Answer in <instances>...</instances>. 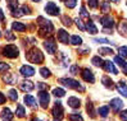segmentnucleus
<instances>
[{"label": "nucleus", "mask_w": 127, "mask_h": 121, "mask_svg": "<svg viewBox=\"0 0 127 121\" xmlns=\"http://www.w3.org/2000/svg\"><path fill=\"white\" fill-rule=\"evenodd\" d=\"M13 113L9 108H4L1 111V113H0V119H1V121H12L13 120Z\"/></svg>", "instance_id": "nucleus-16"}, {"label": "nucleus", "mask_w": 127, "mask_h": 121, "mask_svg": "<svg viewBox=\"0 0 127 121\" xmlns=\"http://www.w3.org/2000/svg\"><path fill=\"white\" fill-rule=\"evenodd\" d=\"M80 16H81V18L84 19V20H89L90 19V14H89V12L86 10V6L85 5H82L81 6V12H80Z\"/></svg>", "instance_id": "nucleus-27"}, {"label": "nucleus", "mask_w": 127, "mask_h": 121, "mask_svg": "<svg viewBox=\"0 0 127 121\" xmlns=\"http://www.w3.org/2000/svg\"><path fill=\"white\" fill-rule=\"evenodd\" d=\"M12 28L14 29V31H17V32H25L26 28H27V26L23 24V23H21V22H13Z\"/></svg>", "instance_id": "nucleus-22"}, {"label": "nucleus", "mask_w": 127, "mask_h": 121, "mask_svg": "<svg viewBox=\"0 0 127 121\" xmlns=\"http://www.w3.org/2000/svg\"><path fill=\"white\" fill-rule=\"evenodd\" d=\"M37 23L40 26V37H45L46 35H51L54 32V26L50 20L45 19L44 17H37Z\"/></svg>", "instance_id": "nucleus-2"}, {"label": "nucleus", "mask_w": 127, "mask_h": 121, "mask_svg": "<svg viewBox=\"0 0 127 121\" xmlns=\"http://www.w3.org/2000/svg\"><path fill=\"white\" fill-rule=\"evenodd\" d=\"M118 32L119 35H122L123 37H126L127 38V20H122V22H119V24H118Z\"/></svg>", "instance_id": "nucleus-20"}, {"label": "nucleus", "mask_w": 127, "mask_h": 121, "mask_svg": "<svg viewBox=\"0 0 127 121\" xmlns=\"http://www.w3.org/2000/svg\"><path fill=\"white\" fill-rule=\"evenodd\" d=\"M78 71H80L78 65H72V66H71V74H72V75H77Z\"/></svg>", "instance_id": "nucleus-48"}, {"label": "nucleus", "mask_w": 127, "mask_h": 121, "mask_svg": "<svg viewBox=\"0 0 127 121\" xmlns=\"http://www.w3.org/2000/svg\"><path fill=\"white\" fill-rule=\"evenodd\" d=\"M62 22H63V24L67 26V27H71V26H72V19H71L68 16L62 17Z\"/></svg>", "instance_id": "nucleus-42"}, {"label": "nucleus", "mask_w": 127, "mask_h": 121, "mask_svg": "<svg viewBox=\"0 0 127 121\" xmlns=\"http://www.w3.org/2000/svg\"><path fill=\"white\" fill-rule=\"evenodd\" d=\"M37 89H39V90H45V89H48V84H46V83L39 82V83H37Z\"/></svg>", "instance_id": "nucleus-49"}, {"label": "nucleus", "mask_w": 127, "mask_h": 121, "mask_svg": "<svg viewBox=\"0 0 127 121\" xmlns=\"http://www.w3.org/2000/svg\"><path fill=\"white\" fill-rule=\"evenodd\" d=\"M74 22H76V26L80 28V31H85V26L82 24V20H81V19L76 18V19H74Z\"/></svg>", "instance_id": "nucleus-47"}, {"label": "nucleus", "mask_w": 127, "mask_h": 121, "mask_svg": "<svg viewBox=\"0 0 127 121\" xmlns=\"http://www.w3.org/2000/svg\"><path fill=\"white\" fill-rule=\"evenodd\" d=\"M68 120H69V121H84V119H82V116L80 115L78 112L71 113V115L68 116Z\"/></svg>", "instance_id": "nucleus-32"}, {"label": "nucleus", "mask_w": 127, "mask_h": 121, "mask_svg": "<svg viewBox=\"0 0 127 121\" xmlns=\"http://www.w3.org/2000/svg\"><path fill=\"white\" fill-rule=\"evenodd\" d=\"M9 69H10V66L8 64L0 61V73H5V71H8Z\"/></svg>", "instance_id": "nucleus-45"}, {"label": "nucleus", "mask_w": 127, "mask_h": 121, "mask_svg": "<svg viewBox=\"0 0 127 121\" xmlns=\"http://www.w3.org/2000/svg\"><path fill=\"white\" fill-rule=\"evenodd\" d=\"M51 113H53V117L57 119V120H62V119L64 117V110H63V107H62V103L59 102V101L55 102Z\"/></svg>", "instance_id": "nucleus-5"}, {"label": "nucleus", "mask_w": 127, "mask_h": 121, "mask_svg": "<svg viewBox=\"0 0 127 121\" xmlns=\"http://www.w3.org/2000/svg\"><path fill=\"white\" fill-rule=\"evenodd\" d=\"M91 63H93V65L98 66V68H103V66H104V61L101 60L100 56H94V57L91 59Z\"/></svg>", "instance_id": "nucleus-28"}, {"label": "nucleus", "mask_w": 127, "mask_h": 121, "mask_svg": "<svg viewBox=\"0 0 127 121\" xmlns=\"http://www.w3.org/2000/svg\"><path fill=\"white\" fill-rule=\"evenodd\" d=\"M44 47H45V50L48 51V54H50V55L55 54L57 52V42H55V40L53 38V37L45 40V42H44Z\"/></svg>", "instance_id": "nucleus-7"}, {"label": "nucleus", "mask_w": 127, "mask_h": 121, "mask_svg": "<svg viewBox=\"0 0 127 121\" xmlns=\"http://www.w3.org/2000/svg\"><path fill=\"white\" fill-rule=\"evenodd\" d=\"M94 42H98V43H110V45H116L113 41H109L107 38H94Z\"/></svg>", "instance_id": "nucleus-44"}, {"label": "nucleus", "mask_w": 127, "mask_h": 121, "mask_svg": "<svg viewBox=\"0 0 127 121\" xmlns=\"http://www.w3.org/2000/svg\"><path fill=\"white\" fill-rule=\"evenodd\" d=\"M19 73H21L22 77L30 78V77H32V75L35 74V69L32 66H30V65H22L21 69H19Z\"/></svg>", "instance_id": "nucleus-11"}, {"label": "nucleus", "mask_w": 127, "mask_h": 121, "mask_svg": "<svg viewBox=\"0 0 127 121\" xmlns=\"http://www.w3.org/2000/svg\"><path fill=\"white\" fill-rule=\"evenodd\" d=\"M53 94H54L55 97H63V96L65 94V90H64L63 88H54V89H53Z\"/></svg>", "instance_id": "nucleus-36"}, {"label": "nucleus", "mask_w": 127, "mask_h": 121, "mask_svg": "<svg viewBox=\"0 0 127 121\" xmlns=\"http://www.w3.org/2000/svg\"><path fill=\"white\" fill-rule=\"evenodd\" d=\"M109 1H113V3H118L119 0H109Z\"/></svg>", "instance_id": "nucleus-56"}, {"label": "nucleus", "mask_w": 127, "mask_h": 121, "mask_svg": "<svg viewBox=\"0 0 127 121\" xmlns=\"http://www.w3.org/2000/svg\"><path fill=\"white\" fill-rule=\"evenodd\" d=\"M87 4H89V8L91 9L99 8V0H87Z\"/></svg>", "instance_id": "nucleus-40"}, {"label": "nucleus", "mask_w": 127, "mask_h": 121, "mask_svg": "<svg viewBox=\"0 0 127 121\" xmlns=\"http://www.w3.org/2000/svg\"><path fill=\"white\" fill-rule=\"evenodd\" d=\"M85 29H86V31L90 33V35H96V33H98V28H96V26L94 24V22L90 20V19L86 22V27H85Z\"/></svg>", "instance_id": "nucleus-17"}, {"label": "nucleus", "mask_w": 127, "mask_h": 121, "mask_svg": "<svg viewBox=\"0 0 127 121\" xmlns=\"http://www.w3.org/2000/svg\"><path fill=\"white\" fill-rule=\"evenodd\" d=\"M119 119H121L122 121H127V110L119 112Z\"/></svg>", "instance_id": "nucleus-50"}, {"label": "nucleus", "mask_w": 127, "mask_h": 121, "mask_svg": "<svg viewBox=\"0 0 127 121\" xmlns=\"http://www.w3.org/2000/svg\"><path fill=\"white\" fill-rule=\"evenodd\" d=\"M33 88H35L33 83L30 80H25L19 84V89L23 90V92H31V90H33Z\"/></svg>", "instance_id": "nucleus-15"}, {"label": "nucleus", "mask_w": 127, "mask_h": 121, "mask_svg": "<svg viewBox=\"0 0 127 121\" xmlns=\"http://www.w3.org/2000/svg\"><path fill=\"white\" fill-rule=\"evenodd\" d=\"M58 41L62 42L63 45H67V43H71V38H69V35L65 29H59L58 31Z\"/></svg>", "instance_id": "nucleus-9"}, {"label": "nucleus", "mask_w": 127, "mask_h": 121, "mask_svg": "<svg viewBox=\"0 0 127 121\" xmlns=\"http://www.w3.org/2000/svg\"><path fill=\"white\" fill-rule=\"evenodd\" d=\"M54 121H61V120H57V119H55V120H54Z\"/></svg>", "instance_id": "nucleus-59"}, {"label": "nucleus", "mask_w": 127, "mask_h": 121, "mask_svg": "<svg viewBox=\"0 0 127 121\" xmlns=\"http://www.w3.org/2000/svg\"><path fill=\"white\" fill-rule=\"evenodd\" d=\"M116 87H117V90H118V92L121 93L123 97H127V86H126L125 82H122V80L118 82Z\"/></svg>", "instance_id": "nucleus-21"}, {"label": "nucleus", "mask_w": 127, "mask_h": 121, "mask_svg": "<svg viewBox=\"0 0 127 121\" xmlns=\"http://www.w3.org/2000/svg\"><path fill=\"white\" fill-rule=\"evenodd\" d=\"M77 52H80V54H82V55H85V54H89V52H90V49H84V50L78 49Z\"/></svg>", "instance_id": "nucleus-52"}, {"label": "nucleus", "mask_w": 127, "mask_h": 121, "mask_svg": "<svg viewBox=\"0 0 127 121\" xmlns=\"http://www.w3.org/2000/svg\"><path fill=\"white\" fill-rule=\"evenodd\" d=\"M98 113L101 116V117H107L108 113H109V106H103L98 110Z\"/></svg>", "instance_id": "nucleus-31"}, {"label": "nucleus", "mask_w": 127, "mask_h": 121, "mask_svg": "<svg viewBox=\"0 0 127 121\" xmlns=\"http://www.w3.org/2000/svg\"><path fill=\"white\" fill-rule=\"evenodd\" d=\"M100 8H101V13H104V14H108L110 12V5L108 1H103L100 4Z\"/></svg>", "instance_id": "nucleus-34"}, {"label": "nucleus", "mask_w": 127, "mask_h": 121, "mask_svg": "<svg viewBox=\"0 0 127 121\" xmlns=\"http://www.w3.org/2000/svg\"><path fill=\"white\" fill-rule=\"evenodd\" d=\"M71 43L74 45V46H80V45H82V38H81L80 36L74 35V36L71 37Z\"/></svg>", "instance_id": "nucleus-30"}, {"label": "nucleus", "mask_w": 127, "mask_h": 121, "mask_svg": "<svg viewBox=\"0 0 127 121\" xmlns=\"http://www.w3.org/2000/svg\"><path fill=\"white\" fill-rule=\"evenodd\" d=\"M123 73H125V74L127 75V64H126V65L123 66Z\"/></svg>", "instance_id": "nucleus-55"}, {"label": "nucleus", "mask_w": 127, "mask_h": 121, "mask_svg": "<svg viewBox=\"0 0 127 121\" xmlns=\"http://www.w3.org/2000/svg\"><path fill=\"white\" fill-rule=\"evenodd\" d=\"M5 38L8 41H14V40H16V36L13 35L12 31H5Z\"/></svg>", "instance_id": "nucleus-46"}, {"label": "nucleus", "mask_w": 127, "mask_h": 121, "mask_svg": "<svg viewBox=\"0 0 127 121\" xmlns=\"http://www.w3.org/2000/svg\"><path fill=\"white\" fill-rule=\"evenodd\" d=\"M59 83H62L64 87H68L71 89H74V90H80V92H85V87L81 84L80 82L74 80L72 78H61L59 79Z\"/></svg>", "instance_id": "nucleus-3"}, {"label": "nucleus", "mask_w": 127, "mask_h": 121, "mask_svg": "<svg viewBox=\"0 0 127 121\" xmlns=\"http://www.w3.org/2000/svg\"><path fill=\"white\" fill-rule=\"evenodd\" d=\"M31 121H41L40 119H33V120H31Z\"/></svg>", "instance_id": "nucleus-57"}, {"label": "nucleus", "mask_w": 127, "mask_h": 121, "mask_svg": "<svg viewBox=\"0 0 127 121\" xmlns=\"http://www.w3.org/2000/svg\"><path fill=\"white\" fill-rule=\"evenodd\" d=\"M109 104H110L112 110H113L116 113H118L119 111L123 108V101L119 100V98H113V100H110Z\"/></svg>", "instance_id": "nucleus-10"}, {"label": "nucleus", "mask_w": 127, "mask_h": 121, "mask_svg": "<svg viewBox=\"0 0 127 121\" xmlns=\"http://www.w3.org/2000/svg\"><path fill=\"white\" fill-rule=\"evenodd\" d=\"M4 19H5L4 13H3V10H1V9H0V22H4Z\"/></svg>", "instance_id": "nucleus-54"}, {"label": "nucleus", "mask_w": 127, "mask_h": 121, "mask_svg": "<svg viewBox=\"0 0 127 121\" xmlns=\"http://www.w3.org/2000/svg\"><path fill=\"white\" fill-rule=\"evenodd\" d=\"M103 32H104V33H107V35L113 33V32H112V28H103Z\"/></svg>", "instance_id": "nucleus-53"}, {"label": "nucleus", "mask_w": 127, "mask_h": 121, "mask_svg": "<svg viewBox=\"0 0 127 121\" xmlns=\"http://www.w3.org/2000/svg\"><path fill=\"white\" fill-rule=\"evenodd\" d=\"M26 59L30 63H33V64H42L45 61V56H44V54L37 47L30 49L26 52Z\"/></svg>", "instance_id": "nucleus-1"}, {"label": "nucleus", "mask_w": 127, "mask_h": 121, "mask_svg": "<svg viewBox=\"0 0 127 121\" xmlns=\"http://www.w3.org/2000/svg\"><path fill=\"white\" fill-rule=\"evenodd\" d=\"M39 101H40V104L44 110L48 108L49 106V102H50V96L46 90H40L39 92Z\"/></svg>", "instance_id": "nucleus-8"}, {"label": "nucleus", "mask_w": 127, "mask_h": 121, "mask_svg": "<svg viewBox=\"0 0 127 121\" xmlns=\"http://www.w3.org/2000/svg\"><path fill=\"white\" fill-rule=\"evenodd\" d=\"M45 12L48 14H50V16H53V17H58L59 14H61V9H59V6L55 3H53V1H49L45 5Z\"/></svg>", "instance_id": "nucleus-6"}, {"label": "nucleus", "mask_w": 127, "mask_h": 121, "mask_svg": "<svg viewBox=\"0 0 127 121\" xmlns=\"http://www.w3.org/2000/svg\"><path fill=\"white\" fill-rule=\"evenodd\" d=\"M104 69H105L107 71H109V73H112V74H114V75H117L118 74V70L114 68V64L112 63V61H104Z\"/></svg>", "instance_id": "nucleus-19"}, {"label": "nucleus", "mask_w": 127, "mask_h": 121, "mask_svg": "<svg viewBox=\"0 0 127 121\" xmlns=\"http://www.w3.org/2000/svg\"><path fill=\"white\" fill-rule=\"evenodd\" d=\"M67 103H68V106L72 108H80V106H81V101L77 97H69Z\"/></svg>", "instance_id": "nucleus-18"}, {"label": "nucleus", "mask_w": 127, "mask_h": 121, "mask_svg": "<svg viewBox=\"0 0 127 121\" xmlns=\"http://www.w3.org/2000/svg\"><path fill=\"white\" fill-rule=\"evenodd\" d=\"M6 1H8V8L10 9V12L18 9V0H6Z\"/></svg>", "instance_id": "nucleus-29"}, {"label": "nucleus", "mask_w": 127, "mask_h": 121, "mask_svg": "<svg viewBox=\"0 0 127 121\" xmlns=\"http://www.w3.org/2000/svg\"><path fill=\"white\" fill-rule=\"evenodd\" d=\"M21 10H22V13H23V16H30V14H31V8L27 6L26 4L21 6Z\"/></svg>", "instance_id": "nucleus-43"}, {"label": "nucleus", "mask_w": 127, "mask_h": 121, "mask_svg": "<svg viewBox=\"0 0 127 121\" xmlns=\"http://www.w3.org/2000/svg\"><path fill=\"white\" fill-rule=\"evenodd\" d=\"M81 77L85 82L87 83H94L95 82V77H94V73L90 70V69H82V73H81Z\"/></svg>", "instance_id": "nucleus-12"}, {"label": "nucleus", "mask_w": 127, "mask_h": 121, "mask_svg": "<svg viewBox=\"0 0 127 121\" xmlns=\"http://www.w3.org/2000/svg\"><path fill=\"white\" fill-rule=\"evenodd\" d=\"M0 37H1V32H0Z\"/></svg>", "instance_id": "nucleus-60"}, {"label": "nucleus", "mask_w": 127, "mask_h": 121, "mask_svg": "<svg viewBox=\"0 0 127 121\" xmlns=\"http://www.w3.org/2000/svg\"><path fill=\"white\" fill-rule=\"evenodd\" d=\"M5 101H6V97L4 96V93H1V92H0V104L5 103Z\"/></svg>", "instance_id": "nucleus-51"}, {"label": "nucleus", "mask_w": 127, "mask_h": 121, "mask_svg": "<svg viewBox=\"0 0 127 121\" xmlns=\"http://www.w3.org/2000/svg\"><path fill=\"white\" fill-rule=\"evenodd\" d=\"M16 115L21 119H23L26 116V111H25V107L22 104H17V108H16Z\"/></svg>", "instance_id": "nucleus-26"}, {"label": "nucleus", "mask_w": 127, "mask_h": 121, "mask_svg": "<svg viewBox=\"0 0 127 121\" xmlns=\"http://www.w3.org/2000/svg\"><path fill=\"white\" fill-rule=\"evenodd\" d=\"M100 23H101V26H103L104 28H113V26H114V19L107 14V16H104V17L100 18Z\"/></svg>", "instance_id": "nucleus-13"}, {"label": "nucleus", "mask_w": 127, "mask_h": 121, "mask_svg": "<svg viewBox=\"0 0 127 121\" xmlns=\"http://www.w3.org/2000/svg\"><path fill=\"white\" fill-rule=\"evenodd\" d=\"M114 63L117 64V65H119L121 68H123L125 65H126V63H125V60H123V57L122 56H114Z\"/></svg>", "instance_id": "nucleus-38"}, {"label": "nucleus", "mask_w": 127, "mask_h": 121, "mask_svg": "<svg viewBox=\"0 0 127 121\" xmlns=\"http://www.w3.org/2000/svg\"><path fill=\"white\" fill-rule=\"evenodd\" d=\"M101 82H103V84H104V87H107V88H109V89H112L114 87V83H113V80H112L109 77H103L101 78Z\"/></svg>", "instance_id": "nucleus-24"}, {"label": "nucleus", "mask_w": 127, "mask_h": 121, "mask_svg": "<svg viewBox=\"0 0 127 121\" xmlns=\"http://www.w3.org/2000/svg\"><path fill=\"white\" fill-rule=\"evenodd\" d=\"M98 52H99V55H112L113 54V50L109 47H100Z\"/></svg>", "instance_id": "nucleus-35"}, {"label": "nucleus", "mask_w": 127, "mask_h": 121, "mask_svg": "<svg viewBox=\"0 0 127 121\" xmlns=\"http://www.w3.org/2000/svg\"><path fill=\"white\" fill-rule=\"evenodd\" d=\"M3 55L6 56L8 59H16L19 55V50L16 45H6L3 49Z\"/></svg>", "instance_id": "nucleus-4"}, {"label": "nucleus", "mask_w": 127, "mask_h": 121, "mask_svg": "<svg viewBox=\"0 0 127 121\" xmlns=\"http://www.w3.org/2000/svg\"><path fill=\"white\" fill-rule=\"evenodd\" d=\"M40 74H41L42 78H49L51 75V73H50V70L48 69V68H41V69H40Z\"/></svg>", "instance_id": "nucleus-39"}, {"label": "nucleus", "mask_w": 127, "mask_h": 121, "mask_svg": "<svg viewBox=\"0 0 127 121\" xmlns=\"http://www.w3.org/2000/svg\"><path fill=\"white\" fill-rule=\"evenodd\" d=\"M64 4L68 9H73L77 5V0H64Z\"/></svg>", "instance_id": "nucleus-37"}, {"label": "nucleus", "mask_w": 127, "mask_h": 121, "mask_svg": "<svg viewBox=\"0 0 127 121\" xmlns=\"http://www.w3.org/2000/svg\"><path fill=\"white\" fill-rule=\"evenodd\" d=\"M32 1H35V3H40L41 0H32Z\"/></svg>", "instance_id": "nucleus-58"}, {"label": "nucleus", "mask_w": 127, "mask_h": 121, "mask_svg": "<svg viewBox=\"0 0 127 121\" xmlns=\"http://www.w3.org/2000/svg\"><path fill=\"white\" fill-rule=\"evenodd\" d=\"M8 97H9V100L12 102H16L18 100V93H17V90L16 89H10L9 92H8Z\"/></svg>", "instance_id": "nucleus-33"}, {"label": "nucleus", "mask_w": 127, "mask_h": 121, "mask_svg": "<svg viewBox=\"0 0 127 121\" xmlns=\"http://www.w3.org/2000/svg\"><path fill=\"white\" fill-rule=\"evenodd\" d=\"M3 82L6 83V84H16L18 82V77L13 73H6V75L3 77Z\"/></svg>", "instance_id": "nucleus-14"}, {"label": "nucleus", "mask_w": 127, "mask_h": 121, "mask_svg": "<svg viewBox=\"0 0 127 121\" xmlns=\"http://www.w3.org/2000/svg\"><path fill=\"white\" fill-rule=\"evenodd\" d=\"M118 52H119V56H122L123 59H127V46L118 47Z\"/></svg>", "instance_id": "nucleus-41"}, {"label": "nucleus", "mask_w": 127, "mask_h": 121, "mask_svg": "<svg viewBox=\"0 0 127 121\" xmlns=\"http://www.w3.org/2000/svg\"><path fill=\"white\" fill-rule=\"evenodd\" d=\"M86 111H87V115H90V117H95V110H94V104H93V102H90V101H87V103H86Z\"/></svg>", "instance_id": "nucleus-25"}, {"label": "nucleus", "mask_w": 127, "mask_h": 121, "mask_svg": "<svg viewBox=\"0 0 127 121\" xmlns=\"http://www.w3.org/2000/svg\"><path fill=\"white\" fill-rule=\"evenodd\" d=\"M23 100H25V104L28 106V107H35V106H36V101H35V98L32 96L26 94Z\"/></svg>", "instance_id": "nucleus-23"}]
</instances>
